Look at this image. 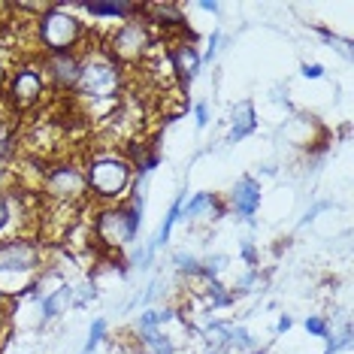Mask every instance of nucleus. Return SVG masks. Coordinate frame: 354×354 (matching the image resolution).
<instances>
[{"label":"nucleus","mask_w":354,"mask_h":354,"mask_svg":"<svg viewBox=\"0 0 354 354\" xmlns=\"http://www.w3.org/2000/svg\"><path fill=\"white\" fill-rule=\"evenodd\" d=\"M79 21L73 19V15L67 12H49L43 19V25H39V37H43L46 49L55 52V55H64L70 49V46L79 39Z\"/></svg>","instance_id":"obj_1"},{"label":"nucleus","mask_w":354,"mask_h":354,"mask_svg":"<svg viewBox=\"0 0 354 354\" xmlns=\"http://www.w3.org/2000/svg\"><path fill=\"white\" fill-rule=\"evenodd\" d=\"M127 179H131V170H127V164H122V160L115 158H103L97 160V164L91 167V173H88V185H91L97 194L103 197H115L124 191Z\"/></svg>","instance_id":"obj_2"},{"label":"nucleus","mask_w":354,"mask_h":354,"mask_svg":"<svg viewBox=\"0 0 354 354\" xmlns=\"http://www.w3.org/2000/svg\"><path fill=\"white\" fill-rule=\"evenodd\" d=\"M136 233V218L124 209H106L97 218V236L109 245H124L131 243Z\"/></svg>","instance_id":"obj_3"},{"label":"nucleus","mask_w":354,"mask_h":354,"mask_svg":"<svg viewBox=\"0 0 354 354\" xmlns=\"http://www.w3.org/2000/svg\"><path fill=\"white\" fill-rule=\"evenodd\" d=\"M37 261H39V252L30 243L15 239V243L0 245V270H30L37 267Z\"/></svg>","instance_id":"obj_4"},{"label":"nucleus","mask_w":354,"mask_h":354,"mask_svg":"<svg viewBox=\"0 0 354 354\" xmlns=\"http://www.w3.org/2000/svg\"><path fill=\"white\" fill-rule=\"evenodd\" d=\"M79 82H82L85 88V94H112L115 91V82H118V76H115V70L109 67V64H91V67H85L82 73H79Z\"/></svg>","instance_id":"obj_5"},{"label":"nucleus","mask_w":354,"mask_h":354,"mask_svg":"<svg viewBox=\"0 0 354 354\" xmlns=\"http://www.w3.org/2000/svg\"><path fill=\"white\" fill-rule=\"evenodd\" d=\"M85 185H88V182H85L82 173H76L73 167H64V170L52 173V179H49V194L58 197V200H76V197L85 194Z\"/></svg>","instance_id":"obj_6"},{"label":"nucleus","mask_w":354,"mask_h":354,"mask_svg":"<svg viewBox=\"0 0 354 354\" xmlns=\"http://www.w3.org/2000/svg\"><path fill=\"white\" fill-rule=\"evenodd\" d=\"M43 94V79L34 70H25V73L15 76L12 82V100L19 109H28L30 103H37V97Z\"/></svg>","instance_id":"obj_7"},{"label":"nucleus","mask_w":354,"mask_h":354,"mask_svg":"<svg viewBox=\"0 0 354 354\" xmlns=\"http://www.w3.org/2000/svg\"><path fill=\"white\" fill-rule=\"evenodd\" d=\"M146 43H149L146 30H142L140 25H127L122 34L115 37V55L118 58H124V61H133V58H140L142 55Z\"/></svg>","instance_id":"obj_8"},{"label":"nucleus","mask_w":354,"mask_h":354,"mask_svg":"<svg viewBox=\"0 0 354 354\" xmlns=\"http://www.w3.org/2000/svg\"><path fill=\"white\" fill-rule=\"evenodd\" d=\"M49 70L55 76V82H58L61 88H70L79 82V73H82V67L76 64V58H70L67 52L64 55H55V58L49 61Z\"/></svg>","instance_id":"obj_9"},{"label":"nucleus","mask_w":354,"mask_h":354,"mask_svg":"<svg viewBox=\"0 0 354 354\" xmlns=\"http://www.w3.org/2000/svg\"><path fill=\"white\" fill-rule=\"evenodd\" d=\"M173 67L179 70V76L188 82L191 76H194V70H197V55L185 46V49H179V52H173Z\"/></svg>","instance_id":"obj_10"},{"label":"nucleus","mask_w":354,"mask_h":354,"mask_svg":"<svg viewBox=\"0 0 354 354\" xmlns=\"http://www.w3.org/2000/svg\"><path fill=\"white\" fill-rule=\"evenodd\" d=\"M3 224H6V203L0 200V227H3Z\"/></svg>","instance_id":"obj_11"},{"label":"nucleus","mask_w":354,"mask_h":354,"mask_svg":"<svg viewBox=\"0 0 354 354\" xmlns=\"http://www.w3.org/2000/svg\"><path fill=\"white\" fill-rule=\"evenodd\" d=\"M0 82H3V70H0Z\"/></svg>","instance_id":"obj_12"}]
</instances>
